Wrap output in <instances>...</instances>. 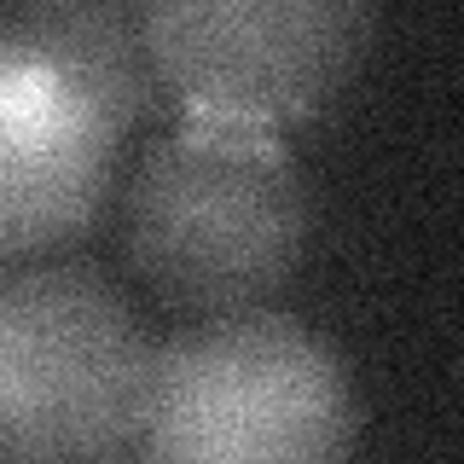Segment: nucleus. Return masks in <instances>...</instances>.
I'll return each mask as SVG.
<instances>
[{"label": "nucleus", "instance_id": "1", "mask_svg": "<svg viewBox=\"0 0 464 464\" xmlns=\"http://www.w3.org/2000/svg\"><path fill=\"white\" fill-rule=\"evenodd\" d=\"M128 261L180 314H244L308 250V186L267 128L192 122L140 157L128 186Z\"/></svg>", "mask_w": 464, "mask_h": 464}, {"label": "nucleus", "instance_id": "2", "mask_svg": "<svg viewBox=\"0 0 464 464\" xmlns=\"http://www.w3.org/2000/svg\"><path fill=\"white\" fill-rule=\"evenodd\" d=\"M354 447L343 360L296 319L244 308L186 325L151 354L140 459L325 464Z\"/></svg>", "mask_w": 464, "mask_h": 464}, {"label": "nucleus", "instance_id": "3", "mask_svg": "<svg viewBox=\"0 0 464 464\" xmlns=\"http://www.w3.org/2000/svg\"><path fill=\"white\" fill-rule=\"evenodd\" d=\"M151 354L134 308L93 267H0V459L140 453Z\"/></svg>", "mask_w": 464, "mask_h": 464}, {"label": "nucleus", "instance_id": "4", "mask_svg": "<svg viewBox=\"0 0 464 464\" xmlns=\"http://www.w3.org/2000/svg\"><path fill=\"white\" fill-rule=\"evenodd\" d=\"M377 0H145L157 87L192 122L285 134L354 82Z\"/></svg>", "mask_w": 464, "mask_h": 464}, {"label": "nucleus", "instance_id": "5", "mask_svg": "<svg viewBox=\"0 0 464 464\" xmlns=\"http://www.w3.org/2000/svg\"><path fill=\"white\" fill-rule=\"evenodd\" d=\"M116 128L47 58L0 35V261L41 256L99 215Z\"/></svg>", "mask_w": 464, "mask_h": 464}, {"label": "nucleus", "instance_id": "6", "mask_svg": "<svg viewBox=\"0 0 464 464\" xmlns=\"http://www.w3.org/2000/svg\"><path fill=\"white\" fill-rule=\"evenodd\" d=\"M0 35L47 58L116 134H128L163 93L145 41V0H0Z\"/></svg>", "mask_w": 464, "mask_h": 464}]
</instances>
